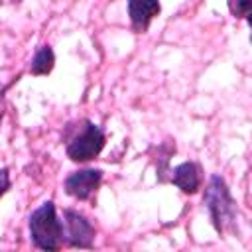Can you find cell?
Wrapping results in <instances>:
<instances>
[{"label": "cell", "mask_w": 252, "mask_h": 252, "mask_svg": "<svg viewBox=\"0 0 252 252\" xmlns=\"http://www.w3.org/2000/svg\"><path fill=\"white\" fill-rule=\"evenodd\" d=\"M102 181V171L100 169H81V171H73L67 179H65V193L79 199V201H87L100 185Z\"/></svg>", "instance_id": "obj_5"}, {"label": "cell", "mask_w": 252, "mask_h": 252, "mask_svg": "<svg viewBox=\"0 0 252 252\" xmlns=\"http://www.w3.org/2000/svg\"><path fill=\"white\" fill-rule=\"evenodd\" d=\"M10 189V175L8 169H0V197Z\"/></svg>", "instance_id": "obj_10"}, {"label": "cell", "mask_w": 252, "mask_h": 252, "mask_svg": "<svg viewBox=\"0 0 252 252\" xmlns=\"http://www.w3.org/2000/svg\"><path fill=\"white\" fill-rule=\"evenodd\" d=\"M228 10L234 18H248L250 0H228Z\"/></svg>", "instance_id": "obj_9"}, {"label": "cell", "mask_w": 252, "mask_h": 252, "mask_svg": "<svg viewBox=\"0 0 252 252\" xmlns=\"http://www.w3.org/2000/svg\"><path fill=\"white\" fill-rule=\"evenodd\" d=\"M171 181L183 191V193H195L201 185V177H199V165L193 161H185L179 163L173 169Z\"/></svg>", "instance_id": "obj_7"}, {"label": "cell", "mask_w": 252, "mask_h": 252, "mask_svg": "<svg viewBox=\"0 0 252 252\" xmlns=\"http://www.w3.org/2000/svg\"><path fill=\"white\" fill-rule=\"evenodd\" d=\"M0 98H2V87H0Z\"/></svg>", "instance_id": "obj_11"}, {"label": "cell", "mask_w": 252, "mask_h": 252, "mask_svg": "<svg viewBox=\"0 0 252 252\" xmlns=\"http://www.w3.org/2000/svg\"><path fill=\"white\" fill-rule=\"evenodd\" d=\"M53 63H55V55H53V49L49 45H41L33 59H32V75H47L51 69H53Z\"/></svg>", "instance_id": "obj_8"}, {"label": "cell", "mask_w": 252, "mask_h": 252, "mask_svg": "<svg viewBox=\"0 0 252 252\" xmlns=\"http://www.w3.org/2000/svg\"><path fill=\"white\" fill-rule=\"evenodd\" d=\"M161 6L158 0H128V16L134 30L144 32L150 22L159 14Z\"/></svg>", "instance_id": "obj_6"}, {"label": "cell", "mask_w": 252, "mask_h": 252, "mask_svg": "<svg viewBox=\"0 0 252 252\" xmlns=\"http://www.w3.org/2000/svg\"><path fill=\"white\" fill-rule=\"evenodd\" d=\"M30 236L33 246L41 250H59L63 244V224L57 219L55 205L43 203L30 217Z\"/></svg>", "instance_id": "obj_1"}, {"label": "cell", "mask_w": 252, "mask_h": 252, "mask_svg": "<svg viewBox=\"0 0 252 252\" xmlns=\"http://www.w3.org/2000/svg\"><path fill=\"white\" fill-rule=\"evenodd\" d=\"M203 201L211 213V220H213L217 232H224L226 226L232 224V220H234L236 205H234V199L230 197V191L222 177H219V175L211 177L209 187L205 189Z\"/></svg>", "instance_id": "obj_2"}, {"label": "cell", "mask_w": 252, "mask_h": 252, "mask_svg": "<svg viewBox=\"0 0 252 252\" xmlns=\"http://www.w3.org/2000/svg\"><path fill=\"white\" fill-rule=\"evenodd\" d=\"M63 217H65V230H63L65 242L75 248H91L94 240V226L91 224V220L85 215L71 209H67Z\"/></svg>", "instance_id": "obj_4"}, {"label": "cell", "mask_w": 252, "mask_h": 252, "mask_svg": "<svg viewBox=\"0 0 252 252\" xmlns=\"http://www.w3.org/2000/svg\"><path fill=\"white\" fill-rule=\"evenodd\" d=\"M104 142L106 138L100 126H96L91 120H85V126L81 128V132L69 140L67 156L73 161H89L100 154V150L104 148Z\"/></svg>", "instance_id": "obj_3"}]
</instances>
